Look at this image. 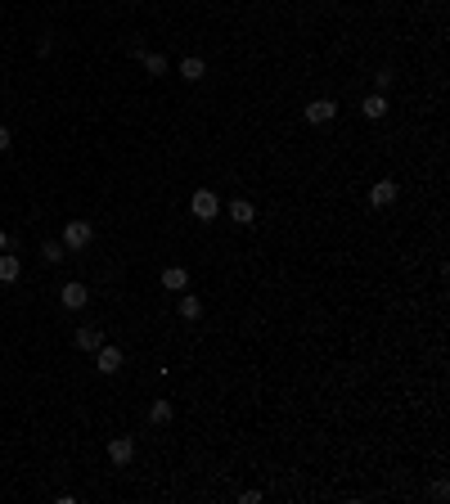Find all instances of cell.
<instances>
[{"label":"cell","mask_w":450,"mask_h":504,"mask_svg":"<svg viewBox=\"0 0 450 504\" xmlns=\"http://www.w3.org/2000/svg\"><path fill=\"white\" fill-rule=\"evenodd\" d=\"M90 239H95V225H90V221H68V225H63V239H59V243H63L68 252H81Z\"/></svg>","instance_id":"6da1fadb"},{"label":"cell","mask_w":450,"mask_h":504,"mask_svg":"<svg viewBox=\"0 0 450 504\" xmlns=\"http://www.w3.org/2000/svg\"><path fill=\"white\" fill-rule=\"evenodd\" d=\"M189 212H194L198 221H216V212H221V198H216L212 189H198V194L189 198Z\"/></svg>","instance_id":"7a4b0ae2"},{"label":"cell","mask_w":450,"mask_h":504,"mask_svg":"<svg viewBox=\"0 0 450 504\" xmlns=\"http://www.w3.org/2000/svg\"><path fill=\"white\" fill-rule=\"evenodd\" d=\"M302 113H306V122H311V127H324V122L338 117V104H333V99H311Z\"/></svg>","instance_id":"3957f363"},{"label":"cell","mask_w":450,"mask_h":504,"mask_svg":"<svg viewBox=\"0 0 450 504\" xmlns=\"http://www.w3.org/2000/svg\"><path fill=\"white\" fill-rule=\"evenodd\" d=\"M109 460L118 464V469H127V464L136 460V437H113L109 441Z\"/></svg>","instance_id":"277c9868"},{"label":"cell","mask_w":450,"mask_h":504,"mask_svg":"<svg viewBox=\"0 0 450 504\" xmlns=\"http://www.w3.org/2000/svg\"><path fill=\"white\" fill-rule=\"evenodd\" d=\"M59 302H63V311H81L86 302H90V288H86V284H63V293H59Z\"/></svg>","instance_id":"5b68a950"},{"label":"cell","mask_w":450,"mask_h":504,"mask_svg":"<svg viewBox=\"0 0 450 504\" xmlns=\"http://www.w3.org/2000/svg\"><path fill=\"white\" fill-rule=\"evenodd\" d=\"M122 360H127V356H122L118 347H109V342H104V347L95 351V365H99V374H118V369H122Z\"/></svg>","instance_id":"8992f818"},{"label":"cell","mask_w":450,"mask_h":504,"mask_svg":"<svg viewBox=\"0 0 450 504\" xmlns=\"http://www.w3.org/2000/svg\"><path fill=\"white\" fill-rule=\"evenodd\" d=\"M396 194H401L396 180H374V189H369V203H374V207H392V203H396Z\"/></svg>","instance_id":"52a82bcc"},{"label":"cell","mask_w":450,"mask_h":504,"mask_svg":"<svg viewBox=\"0 0 450 504\" xmlns=\"http://www.w3.org/2000/svg\"><path fill=\"white\" fill-rule=\"evenodd\" d=\"M162 288L185 293L189 288V270H185V266H167V270H162Z\"/></svg>","instance_id":"ba28073f"},{"label":"cell","mask_w":450,"mask_h":504,"mask_svg":"<svg viewBox=\"0 0 450 504\" xmlns=\"http://www.w3.org/2000/svg\"><path fill=\"white\" fill-rule=\"evenodd\" d=\"M360 113H365L369 122L387 117V95H383V90H374V95H365V104H360Z\"/></svg>","instance_id":"9c48e42d"},{"label":"cell","mask_w":450,"mask_h":504,"mask_svg":"<svg viewBox=\"0 0 450 504\" xmlns=\"http://www.w3.org/2000/svg\"><path fill=\"white\" fill-rule=\"evenodd\" d=\"M136 59L145 63L149 77H162V72H167V54H153V50H140V45H136Z\"/></svg>","instance_id":"30bf717a"},{"label":"cell","mask_w":450,"mask_h":504,"mask_svg":"<svg viewBox=\"0 0 450 504\" xmlns=\"http://www.w3.org/2000/svg\"><path fill=\"white\" fill-rule=\"evenodd\" d=\"M77 347H81V351H99L104 347V329L81 325V329H77Z\"/></svg>","instance_id":"8fae6325"},{"label":"cell","mask_w":450,"mask_h":504,"mask_svg":"<svg viewBox=\"0 0 450 504\" xmlns=\"http://www.w3.org/2000/svg\"><path fill=\"white\" fill-rule=\"evenodd\" d=\"M18 275H23V261L14 252H0V284H14Z\"/></svg>","instance_id":"7c38bea8"},{"label":"cell","mask_w":450,"mask_h":504,"mask_svg":"<svg viewBox=\"0 0 450 504\" xmlns=\"http://www.w3.org/2000/svg\"><path fill=\"white\" fill-rule=\"evenodd\" d=\"M180 77H185V81H203L207 77V63L198 59V54H189V59H180Z\"/></svg>","instance_id":"4fadbf2b"},{"label":"cell","mask_w":450,"mask_h":504,"mask_svg":"<svg viewBox=\"0 0 450 504\" xmlns=\"http://www.w3.org/2000/svg\"><path fill=\"white\" fill-rule=\"evenodd\" d=\"M230 216H234V225H252L257 221V207L248 203V198H234V203H230Z\"/></svg>","instance_id":"5bb4252c"},{"label":"cell","mask_w":450,"mask_h":504,"mask_svg":"<svg viewBox=\"0 0 450 504\" xmlns=\"http://www.w3.org/2000/svg\"><path fill=\"white\" fill-rule=\"evenodd\" d=\"M63 257H68V248H63V243H59V239H45V243H41V261H50V266H59V261H63Z\"/></svg>","instance_id":"9a60e30c"},{"label":"cell","mask_w":450,"mask_h":504,"mask_svg":"<svg viewBox=\"0 0 450 504\" xmlns=\"http://www.w3.org/2000/svg\"><path fill=\"white\" fill-rule=\"evenodd\" d=\"M180 320H203V302H198L194 293H185V298H180Z\"/></svg>","instance_id":"2e32d148"},{"label":"cell","mask_w":450,"mask_h":504,"mask_svg":"<svg viewBox=\"0 0 450 504\" xmlns=\"http://www.w3.org/2000/svg\"><path fill=\"white\" fill-rule=\"evenodd\" d=\"M149 423H171V401L167 396H158V401L149 405Z\"/></svg>","instance_id":"e0dca14e"},{"label":"cell","mask_w":450,"mask_h":504,"mask_svg":"<svg viewBox=\"0 0 450 504\" xmlns=\"http://www.w3.org/2000/svg\"><path fill=\"white\" fill-rule=\"evenodd\" d=\"M392 81H396V72H392V68H378V72H374V86H378V90H387Z\"/></svg>","instance_id":"ac0fdd59"},{"label":"cell","mask_w":450,"mask_h":504,"mask_svg":"<svg viewBox=\"0 0 450 504\" xmlns=\"http://www.w3.org/2000/svg\"><path fill=\"white\" fill-rule=\"evenodd\" d=\"M9 149V127H0V154Z\"/></svg>","instance_id":"d6986e66"},{"label":"cell","mask_w":450,"mask_h":504,"mask_svg":"<svg viewBox=\"0 0 450 504\" xmlns=\"http://www.w3.org/2000/svg\"><path fill=\"white\" fill-rule=\"evenodd\" d=\"M5 248H9V234H5V230H0V252H5Z\"/></svg>","instance_id":"ffe728a7"}]
</instances>
